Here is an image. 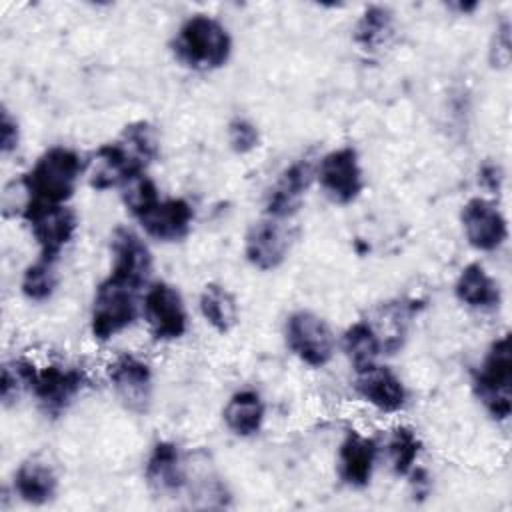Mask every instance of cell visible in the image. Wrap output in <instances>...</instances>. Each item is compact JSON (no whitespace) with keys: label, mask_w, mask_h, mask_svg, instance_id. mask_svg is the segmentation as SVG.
<instances>
[{"label":"cell","mask_w":512,"mask_h":512,"mask_svg":"<svg viewBox=\"0 0 512 512\" xmlns=\"http://www.w3.org/2000/svg\"><path fill=\"white\" fill-rule=\"evenodd\" d=\"M196 306L204 324L220 336L230 334L240 322V302L222 282H206L198 292Z\"/></svg>","instance_id":"obj_24"},{"label":"cell","mask_w":512,"mask_h":512,"mask_svg":"<svg viewBox=\"0 0 512 512\" xmlns=\"http://www.w3.org/2000/svg\"><path fill=\"white\" fill-rule=\"evenodd\" d=\"M296 240L292 220L262 214L252 220L242 238V256L256 272H274L286 264Z\"/></svg>","instance_id":"obj_12"},{"label":"cell","mask_w":512,"mask_h":512,"mask_svg":"<svg viewBox=\"0 0 512 512\" xmlns=\"http://www.w3.org/2000/svg\"><path fill=\"white\" fill-rule=\"evenodd\" d=\"M220 418L224 428L238 440L256 438L268 418V404L262 392L254 386H240L228 394L222 404Z\"/></svg>","instance_id":"obj_22"},{"label":"cell","mask_w":512,"mask_h":512,"mask_svg":"<svg viewBox=\"0 0 512 512\" xmlns=\"http://www.w3.org/2000/svg\"><path fill=\"white\" fill-rule=\"evenodd\" d=\"M8 492L28 508L50 506L60 494V474L46 456L30 454L14 466Z\"/></svg>","instance_id":"obj_19"},{"label":"cell","mask_w":512,"mask_h":512,"mask_svg":"<svg viewBox=\"0 0 512 512\" xmlns=\"http://www.w3.org/2000/svg\"><path fill=\"white\" fill-rule=\"evenodd\" d=\"M22 144V126L18 116L2 104L0 108V154L2 158H10L18 152Z\"/></svg>","instance_id":"obj_32"},{"label":"cell","mask_w":512,"mask_h":512,"mask_svg":"<svg viewBox=\"0 0 512 512\" xmlns=\"http://www.w3.org/2000/svg\"><path fill=\"white\" fill-rule=\"evenodd\" d=\"M224 138L226 146L234 156H250L254 154L260 144H262V132L260 126L244 116V114H234L224 128Z\"/></svg>","instance_id":"obj_30"},{"label":"cell","mask_w":512,"mask_h":512,"mask_svg":"<svg viewBox=\"0 0 512 512\" xmlns=\"http://www.w3.org/2000/svg\"><path fill=\"white\" fill-rule=\"evenodd\" d=\"M142 290L106 274L94 286L88 306V334L92 342L106 346L140 320Z\"/></svg>","instance_id":"obj_5"},{"label":"cell","mask_w":512,"mask_h":512,"mask_svg":"<svg viewBox=\"0 0 512 512\" xmlns=\"http://www.w3.org/2000/svg\"><path fill=\"white\" fill-rule=\"evenodd\" d=\"M314 178L322 196L334 206L354 204L366 188L360 152L352 144L326 150L314 162Z\"/></svg>","instance_id":"obj_9"},{"label":"cell","mask_w":512,"mask_h":512,"mask_svg":"<svg viewBox=\"0 0 512 512\" xmlns=\"http://www.w3.org/2000/svg\"><path fill=\"white\" fill-rule=\"evenodd\" d=\"M38 364L28 354H12L0 366V404L8 410L30 396L38 372Z\"/></svg>","instance_id":"obj_28"},{"label":"cell","mask_w":512,"mask_h":512,"mask_svg":"<svg viewBox=\"0 0 512 512\" xmlns=\"http://www.w3.org/2000/svg\"><path fill=\"white\" fill-rule=\"evenodd\" d=\"M382 460L380 438L360 428H346L334 454L336 480L348 490H366Z\"/></svg>","instance_id":"obj_15"},{"label":"cell","mask_w":512,"mask_h":512,"mask_svg":"<svg viewBox=\"0 0 512 512\" xmlns=\"http://www.w3.org/2000/svg\"><path fill=\"white\" fill-rule=\"evenodd\" d=\"M108 274L144 290L154 280V252L148 238L130 226H116L110 232Z\"/></svg>","instance_id":"obj_18"},{"label":"cell","mask_w":512,"mask_h":512,"mask_svg":"<svg viewBox=\"0 0 512 512\" xmlns=\"http://www.w3.org/2000/svg\"><path fill=\"white\" fill-rule=\"evenodd\" d=\"M168 50L174 62L190 72L210 74L228 66L234 56L230 28L210 12H192L176 26Z\"/></svg>","instance_id":"obj_2"},{"label":"cell","mask_w":512,"mask_h":512,"mask_svg":"<svg viewBox=\"0 0 512 512\" xmlns=\"http://www.w3.org/2000/svg\"><path fill=\"white\" fill-rule=\"evenodd\" d=\"M470 390L484 414L504 424L512 416V346L510 334L494 336L470 372Z\"/></svg>","instance_id":"obj_4"},{"label":"cell","mask_w":512,"mask_h":512,"mask_svg":"<svg viewBox=\"0 0 512 512\" xmlns=\"http://www.w3.org/2000/svg\"><path fill=\"white\" fill-rule=\"evenodd\" d=\"M338 350L344 354L352 372L368 368L386 356L384 342L370 318L352 320L338 336Z\"/></svg>","instance_id":"obj_23"},{"label":"cell","mask_w":512,"mask_h":512,"mask_svg":"<svg viewBox=\"0 0 512 512\" xmlns=\"http://www.w3.org/2000/svg\"><path fill=\"white\" fill-rule=\"evenodd\" d=\"M84 176L86 156L68 144H52L34 158L18 180L26 194V206L70 204Z\"/></svg>","instance_id":"obj_3"},{"label":"cell","mask_w":512,"mask_h":512,"mask_svg":"<svg viewBox=\"0 0 512 512\" xmlns=\"http://www.w3.org/2000/svg\"><path fill=\"white\" fill-rule=\"evenodd\" d=\"M408 486H410V494L416 498H428L432 492V476L428 472V468H424L422 464H418L408 476Z\"/></svg>","instance_id":"obj_34"},{"label":"cell","mask_w":512,"mask_h":512,"mask_svg":"<svg viewBox=\"0 0 512 512\" xmlns=\"http://www.w3.org/2000/svg\"><path fill=\"white\" fill-rule=\"evenodd\" d=\"M354 396L380 416L402 414L410 404V388L404 378L386 362L352 372Z\"/></svg>","instance_id":"obj_17"},{"label":"cell","mask_w":512,"mask_h":512,"mask_svg":"<svg viewBox=\"0 0 512 512\" xmlns=\"http://www.w3.org/2000/svg\"><path fill=\"white\" fill-rule=\"evenodd\" d=\"M20 220L36 246V254L52 260L62 258L80 228V218L70 204H28Z\"/></svg>","instance_id":"obj_11"},{"label":"cell","mask_w":512,"mask_h":512,"mask_svg":"<svg viewBox=\"0 0 512 512\" xmlns=\"http://www.w3.org/2000/svg\"><path fill=\"white\" fill-rule=\"evenodd\" d=\"M90 382V370L82 362L52 358L38 364L30 398L44 418L56 420L82 398Z\"/></svg>","instance_id":"obj_6"},{"label":"cell","mask_w":512,"mask_h":512,"mask_svg":"<svg viewBox=\"0 0 512 512\" xmlns=\"http://www.w3.org/2000/svg\"><path fill=\"white\" fill-rule=\"evenodd\" d=\"M452 294L470 312L490 314L502 306V286L492 272L478 260L464 264L452 284Z\"/></svg>","instance_id":"obj_21"},{"label":"cell","mask_w":512,"mask_h":512,"mask_svg":"<svg viewBox=\"0 0 512 512\" xmlns=\"http://www.w3.org/2000/svg\"><path fill=\"white\" fill-rule=\"evenodd\" d=\"M504 180H506V172L498 160H484L478 164L476 182L484 190V196H490V198L498 196L504 188Z\"/></svg>","instance_id":"obj_33"},{"label":"cell","mask_w":512,"mask_h":512,"mask_svg":"<svg viewBox=\"0 0 512 512\" xmlns=\"http://www.w3.org/2000/svg\"><path fill=\"white\" fill-rule=\"evenodd\" d=\"M314 162L310 156H298L284 164L264 192L262 214L278 220H294L304 208L308 192L316 186Z\"/></svg>","instance_id":"obj_13"},{"label":"cell","mask_w":512,"mask_h":512,"mask_svg":"<svg viewBox=\"0 0 512 512\" xmlns=\"http://www.w3.org/2000/svg\"><path fill=\"white\" fill-rule=\"evenodd\" d=\"M380 446L382 458L396 478H406L418 464H422L424 440L420 432L406 422L390 426L386 436L380 440Z\"/></svg>","instance_id":"obj_25"},{"label":"cell","mask_w":512,"mask_h":512,"mask_svg":"<svg viewBox=\"0 0 512 512\" xmlns=\"http://www.w3.org/2000/svg\"><path fill=\"white\" fill-rule=\"evenodd\" d=\"M396 32V12L386 4H368L352 24V44L364 54L384 50Z\"/></svg>","instance_id":"obj_26"},{"label":"cell","mask_w":512,"mask_h":512,"mask_svg":"<svg viewBox=\"0 0 512 512\" xmlns=\"http://www.w3.org/2000/svg\"><path fill=\"white\" fill-rule=\"evenodd\" d=\"M446 8L452 10V12H456L458 16H470L472 12H476V10L480 8V4H478V2H462V0H458V2L446 4Z\"/></svg>","instance_id":"obj_35"},{"label":"cell","mask_w":512,"mask_h":512,"mask_svg":"<svg viewBox=\"0 0 512 512\" xmlns=\"http://www.w3.org/2000/svg\"><path fill=\"white\" fill-rule=\"evenodd\" d=\"M512 34V24L508 20V16H502L496 24L494 30L490 34V42H488V64L494 70H506L510 66V40Z\"/></svg>","instance_id":"obj_31"},{"label":"cell","mask_w":512,"mask_h":512,"mask_svg":"<svg viewBox=\"0 0 512 512\" xmlns=\"http://www.w3.org/2000/svg\"><path fill=\"white\" fill-rule=\"evenodd\" d=\"M104 378L124 410L132 414H146L150 410L156 392V374L146 356L134 350L114 354L104 366Z\"/></svg>","instance_id":"obj_10"},{"label":"cell","mask_w":512,"mask_h":512,"mask_svg":"<svg viewBox=\"0 0 512 512\" xmlns=\"http://www.w3.org/2000/svg\"><path fill=\"white\" fill-rule=\"evenodd\" d=\"M160 134L148 120L122 126L120 134L86 156V182L96 192L118 190L136 174L148 172L160 158Z\"/></svg>","instance_id":"obj_1"},{"label":"cell","mask_w":512,"mask_h":512,"mask_svg":"<svg viewBox=\"0 0 512 512\" xmlns=\"http://www.w3.org/2000/svg\"><path fill=\"white\" fill-rule=\"evenodd\" d=\"M60 260L34 256L20 272L18 290L20 296L30 304H46L54 298L60 286Z\"/></svg>","instance_id":"obj_27"},{"label":"cell","mask_w":512,"mask_h":512,"mask_svg":"<svg viewBox=\"0 0 512 512\" xmlns=\"http://www.w3.org/2000/svg\"><path fill=\"white\" fill-rule=\"evenodd\" d=\"M142 478L156 498L184 494L190 484V464L182 446L170 438L154 440L142 462Z\"/></svg>","instance_id":"obj_16"},{"label":"cell","mask_w":512,"mask_h":512,"mask_svg":"<svg viewBox=\"0 0 512 512\" xmlns=\"http://www.w3.org/2000/svg\"><path fill=\"white\" fill-rule=\"evenodd\" d=\"M282 340L286 350L306 368H326L338 352V336L326 316L296 308L282 322Z\"/></svg>","instance_id":"obj_7"},{"label":"cell","mask_w":512,"mask_h":512,"mask_svg":"<svg viewBox=\"0 0 512 512\" xmlns=\"http://www.w3.org/2000/svg\"><path fill=\"white\" fill-rule=\"evenodd\" d=\"M458 222L466 244L478 254H494L508 242V218L496 198L484 194L466 198L460 206Z\"/></svg>","instance_id":"obj_14"},{"label":"cell","mask_w":512,"mask_h":512,"mask_svg":"<svg viewBox=\"0 0 512 512\" xmlns=\"http://www.w3.org/2000/svg\"><path fill=\"white\" fill-rule=\"evenodd\" d=\"M140 320L148 336L158 344H174L190 330V310L182 290L162 278H154L142 290Z\"/></svg>","instance_id":"obj_8"},{"label":"cell","mask_w":512,"mask_h":512,"mask_svg":"<svg viewBox=\"0 0 512 512\" xmlns=\"http://www.w3.org/2000/svg\"><path fill=\"white\" fill-rule=\"evenodd\" d=\"M118 196L120 202L124 206V210L128 212V216L132 220H136L138 216H142L150 206H154L160 198V186L156 184V180L150 176V172H142L132 176L130 180H126L120 188H118Z\"/></svg>","instance_id":"obj_29"},{"label":"cell","mask_w":512,"mask_h":512,"mask_svg":"<svg viewBox=\"0 0 512 512\" xmlns=\"http://www.w3.org/2000/svg\"><path fill=\"white\" fill-rule=\"evenodd\" d=\"M134 222L148 240L176 244L190 236L196 222V208L186 196H162Z\"/></svg>","instance_id":"obj_20"}]
</instances>
